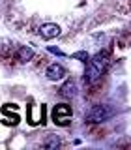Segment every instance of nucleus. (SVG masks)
<instances>
[{
	"label": "nucleus",
	"mask_w": 131,
	"mask_h": 150,
	"mask_svg": "<svg viewBox=\"0 0 131 150\" xmlns=\"http://www.w3.org/2000/svg\"><path fill=\"white\" fill-rule=\"evenodd\" d=\"M49 51H51V53H54V54H64L62 51H60V49H56V47H49Z\"/></svg>",
	"instance_id": "9d476101"
},
{
	"label": "nucleus",
	"mask_w": 131,
	"mask_h": 150,
	"mask_svg": "<svg viewBox=\"0 0 131 150\" xmlns=\"http://www.w3.org/2000/svg\"><path fill=\"white\" fill-rule=\"evenodd\" d=\"M45 75H47V79H49V81H60V79H64L66 69H64V66H62V64L54 62V64H51L49 68H47Z\"/></svg>",
	"instance_id": "20e7f679"
},
{
	"label": "nucleus",
	"mask_w": 131,
	"mask_h": 150,
	"mask_svg": "<svg viewBox=\"0 0 131 150\" xmlns=\"http://www.w3.org/2000/svg\"><path fill=\"white\" fill-rule=\"evenodd\" d=\"M32 58H34V51H32L30 47L25 45L17 51V60H21V62H30Z\"/></svg>",
	"instance_id": "0eeeda50"
},
{
	"label": "nucleus",
	"mask_w": 131,
	"mask_h": 150,
	"mask_svg": "<svg viewBox=\"0 0 131 150\" xmlns=\"http://www.w3.org/2000/svg\"><path fill=\"white\" fill-rule=\"evenodd\" d=\"M114 116V109L107 103H99V105H94L90 111L86 112V122L92 124H99V122H107L109 118Z\"/></svg>",
	"instance_id": "f03ea898"
},
{
	"label": "nucleus",
	"mask_w": 131,
	"mask_h": 150,
	"mask_svg": "<svg viewBox=\"0 0 131 150\" xmlns=\"http://www.w3.org/2000/svg\"><path fill=\"white\" fill-rule=\"evenodd\" d=\"M107 53H99L96 54L92 60H88V71H86V83H94L99 79V75H103L107 68Z\"/></svg>",
	"instance_id": "f257e3e1"
},
{
	"label": "nucleus",
	"mask_w": 131,
	"mask_h": 150,
	"mask_svg": "<svg viewBox=\"0 0 131 150\" xmlns=\"http://www.w3.org/2000/svg\"><path fill=\"white\" fill-rule=\"evenodd\" d=\"M53 116L56 120H58V124H66V122L69 120V116H71V107L69 105H56L54 111H53Z\"/></svg>",
	"instance_id": "39448f33"
},
{
	"label": "nucleus",
	"mask_w": 131,
	"mask_h": 150,
	"mask_svg": "<svg viewBox=\"0 0 131 150\" xmlns=\"http://www.w3.org/2000/svg\"><path fill=\"white\" fill-rule=\"evenodd\" d=\"M73 58L81 60V62H88V58H90V56H88L86 51H79V53H75V54H73Z\"/></svg>",
	"instance_id": "1a4fd4ad"
},
{
	"label": "nucleus",
	"mask_w": 131,
	"mask_h": 150,
	"mask_svg": "<svg viewBox=\"0 0 131 150\" xmlns=\"http://www.w3.org/2000/svg\"><path fill=\"white\" fill-rule=\"evenodd\" d=\"M45 146H47V148H56V146H60V139L56 137V135H49V139L45 141Z\"/></svg>",
	"instance_id": "6e6552de"
},
{
	"label": "nucleus",
	"mask_w": 131,
	"mask_h": 150,
	"mask_svg": "<svg viewBox=\"0 0 131 150\" xmlns=\"http://www.w3.org/2000/svg\"><path fill=\"white\" fill-rule=\"evenodd\" d=\"M39 36L43 40H53V38L60 36V26L54 25V23H45V25L39 26Z\"/></svg>",
	"instance_id": "7ed1b4c3"
},
{
	"label": "nucleus",
	"mask_w": 131,
	"mask_h": 150,
	"mask_svg": "<svg viewBox=\"0 0 131 150\" xmlns=\"http://www.w3.org/2000/svg\"><path fill=\"white\" fill-rule=\"evenodd\" d=\"M60 94H62L64 98H75V96H77V83H75V81H68L62 86Z\"/></svg>",
	"instance_id": "423d86ee"
}]
</instances>
